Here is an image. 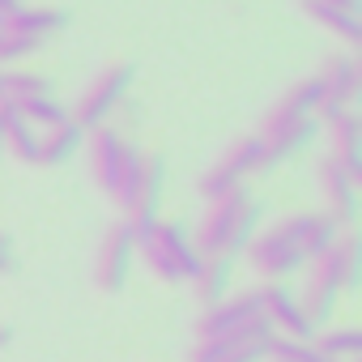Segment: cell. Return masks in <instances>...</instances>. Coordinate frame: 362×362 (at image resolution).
<instances>
[{"mask_svg":"<svg viewBox=\"0 0 362 362\" xmlns=\"http://www.w3.org/2000/svg\"><path fill=\"white\" fill-rule=\"evenodd\" d=\"M264 214H269V205L256 201L247 188H239V192H230V197H222V201L209 205V214L201 218L192 243H197V252H201L205 260H214V256H230V260H235V256H243L247 243L256 239Z\"/></svg>","mask_w":362,"mask_h":362,"instance_id":"6da1fadb","label":"cell"},{"mask_svg":"<svg viewBox=\"0 0 362 362\" xmlns=\"http://www.w3.org/2000/svg\"><path fill=\"white\" fill-rule=\"evenodd\" d=\"M136 256L149 264V273L158 281H192L205 264V256L197 252L192 235L184 222H158L141 243H136Z\"/></svg>","mask_w":362,"mask_h":362,"instance_id":"7a4b0ae2","label":"cell"},{"mask_svg":"<svg viewBox=\"0 0 362 362\" xmlns=\"http://www.w3.org/2000/svg\"><path fill=\"white\" fill-rule=\"evenodd\" d=\"M132 81H136V64H111V69H103L86 90H81V98L69 107V119L81 128V132H94V128H107V119H111V111L124 103V94L132 90Z\"/></svg>","mask_w":362,"mask_h":362,"instance_id":"3957f363","label":"cell"},{"mask_svg":"<svg viewBox=\"0 0 362 362\" xmlns=\"http://www.w3.org/2000/svg\"><path fill=\"white\" fill-rule=\"evenodd\" d=\"M298 235H303V222H298V218H286L281 226H273V230H264L260 239H252L243 256L252 260V269H256L264 281H286V277H294V273L307 264Z\"/></svg>","mask_w":362,"mask_h":362,"instance_id":"277c9868","label":"cell"},{"mask_svg":"<svg viewBox=\"0 0 362 362\" xmlns=\"http://www.w3.org/2000/svg\"><path fill=\"white\" fill-rule=\"evenodd\" d=\"M132 260H136V235L128 230V222L119 218L107 235H103V247H98V260H94V281L103 294H119L132 277Z\"/></svg>","mask_w":362,"mask_h":362,"instance_id":"5b68a950","label":"cell"},{"mask_svg":"<svg viewBox=\"0 0 362 362\" xmlns=\"http://www.w3.org/2000/svg\"><path fill=\"white\" fill-rule=\"evenodd\" d=\"M162 201H166V158H162V153H149V158H145V179H141L132 205L124 209V222H128V230L136 235V243L162 222V218H158V214H162Z\"/></svg>","mask_w":362,"mask_h":362,"instance_id":"8992f818","label":"cell"},{"mask_svg":"<svg viewBox=\"0 0 362 362\" xmlns=\"http://www.w3.org/2000/svg\"><path fill=\"white\" fill-rule=\"evenodd\" d=\"M315 179H320V197H324V214L345 230V226H354L358 222V179L328 153V158H320V166H315Z\"/></svg>","mask_w":362,"mask_h":362,"instance_id":"52a82bcc","label":"cell"},{"mask_svg":"<svg viewBox=\"0 0 362 362\" xmlns=\"http://www.w3.org/2000/svg\"><path fill=\"white\" fill-rule=\"evenodd\" d=\"M260 298H264V315H269V324H273L277 337H286V341H315L320 328L303 315L298 294H294L286 281H269V286H260Z\"/></svg>","mask_w":362,"mask_h":362,"instance_id":"ba28073f","label":"cell"},{"mask_svg":"<svg viewBox=\"0 0 362 362\" xmlns=\"http://www.w3.org/2000/svg\"><path fill=\"white\" fill-rule=\"evenodd\" d=\"M264 315V298L260 290H243V294H230L222 298L218 307H209L201 320H197V341H214V337H226L235 328H243L247 320Z\"/></svg>","mask_w":362,"mask_h":362,"instance_id":"9c48e42d","label":"cell"},{"mask_svg":"<svg viewBox=\"0 0 362 362\" xmlns=\"http://www.w3.org/2000/svg\"><path fill=\"white\" fill-rule=\"evenodd\" d=\"M320 103H324V86H320V77H307V81L290 86V90L277 98V107L264 115L260 136H273V132L294 128V124H303V119H315V107H320Z\"/></svg>","mask_w":362,"mask_h":362,"instance_id":"30bf717a","label":"cell"},{"mask_svg":"<svg viewBox=\"0 0 362 362\" xmlns=\"http://www.w3.org/2000/svg\"><path fill=\"white\" fill-rule=\"evenodd\" d=\"M315 77H320V86H324V98H332V103H341V107H358L362 69H358L354 56H345V52H341V56H328Z\"/></svg>","mask_w":362,"mask_h":362,"instance_id":"8fae6325","label":"cell"},{"mask_svg":"<svg viewBox=\"0 0 362 362\" xmlns=\"http://www.w3.org/2000/svg\"><path fill=\"white\" fill-rule=\"evenodd\" d=\"M315 264H324L328 269V277L337 281V290L341 294H354V290H362V239L358 235H341L337 239V247L324 256V260H315Z\"/></svg>","mask_w":362,"mask_h":362,"instance_id":"7c38bea8","label":"cell"},{"mask_svg":"<svg viewBox=\"0 0 362 362\" xmlns=\"http://www.w3.org/2000/svg\"><path fill=\"white\" fill-rule=\"evenodd\" d=\"M69 22H73V13L64 9V5H22L13 18H9V26L5 30H13V35H26V39H39V43H47L52 35H60V30H69Z\"/></svg>","mask_w":362,"mask_h":362,"instance_id":"4fadbf2b","label":"cell"},{"mask_svg":"<svg viewBox=\"0 0 362 362\" xmlns=\"http://www.w3.org/2000/svg\"><path fill=\"white\" fill-rule=\"evenodd\" d=\"M337 303H341V290H337V281L328 277V269H324V264H315V273H311L307 290L298 294V307H303V315H307L315 328H324V324L337 315Z\"/></svg>","mask_w":362,"mask_h":362,"instance_id":"5bb4252c","label":"cell"},{"mask_svg":"<svg viewBox=\"0 0 362 362\" xmlns=\"http://www.w3.org/2000/svg\"><path fill=\"white\" fill-rule=\"evenodd\" d=\"M119 158H124V136L115 128H94L90 132V170H94V184L111 192L115 175H119Z\"/></svg>","mask_w":362,"mask_h":362,"instance_id":"9a60e30c","label":"cell"},{"mask_svg":"<svg viewBox=\"0 0 362 362\" xmlns=\"http://www.w3.org/2000/svg\"><path fill=\"white\" fill-rule=\"evenodd\" d=\"M328 132H332V158L358 179L362 175V119H358V111H345Z\"/></svg>","mask_w":362,"mask_h":362,"instance_id":"2e32d148","label":"cell"},{"mask_svg":"<svg viewBox=\"0 0 362 362\" xmlns=\"http://www.w3.org/2000/svg\"><path fill=\"white\" fill-rule=\"evenodd\" d=\"M230 281H235V260H230V256H214V260H205L201 273L192 277L201 307L209 311V307H218L222 298H230Z\"/></svg>","mask_w":362,"mask_h":362,"instance_id":"e0dca14e","label":"cell"},{"mask_svg":"<svg viewBox=\"0 0 362 362\" xmlns=\"http://www.w3.org/2000/svg\"><path fill=\"white\" fill-rule=\"evenodd\" d=\"M81 145H86V132H81L73 119H64V124L39 132V166H60V162L77 158Z\"/></svg>","mask_w":362,"mask_h":362,"instance_id":"ac0fdd59","label":"cell"},{"mask_svg":"<svg viewBox=\"0 0 362 362\" xmlns=\"http://www.w3.org/2000/svg\"><path fill=\"white\" fill-rule=\"evenodd\" d=\"M298 222H303V235H298V243H303V256L315 264V260H324L332 247H337V239L345 235L328 214H298Z\"/></svg>","mask_w":362,"mask_h":362,"instance_id":"d6986e66","label":"cell"},{"mask_svg":"<svg viewBox=\"0 0 362 362\" xmlns=\"http://www.w3.org/2000/svg\"><path fill=\"white\" fill-rule=\"evenodd\" d=\"M145 149L141 145H132V141H124V158H119V175H115V184H111V201L119 205V214L132 205V197H136V188H141V179H145Z\"/></svg>","mask_w":362,"mask_h":362,"instance_id":"ffe728a7","label":"cell"},{"mask_svg":"<svg viewBox=\"0 0 362 362\" xmlns=\"http://www.w3.org/2000/svg\"><path fill=\"white\" fill-rule=\"evenodd\" d=\"M303 9H307V18L320 22L328 35H337V39H345V43H358V39H362V18H358V13H341V9L324 5V0H307Z\"/></svg>","mask_w":362,"mask_h":362,"instance_id":"44dd1931","label":"cell"},{"mask_svg":"<svg viewBox=\"0 0 362 362\" xmlns=\"http://www.w3.org/2000/svg\"><path fill=\"white\" fill-rule=\"evenodd\" d=\"M315 349L332 362H358L362 354V332L358 328H328V332H315Z\"/></svg>","mask_w":362,"mask_h":362,"instance_id":"7402d4cb","label":"cell"},{"mask_svg":"<svg viewBox=\"0 0 362 362\" xmlns=\"http://www.w3.org/2000/svg\"><path fill=\"white\" fill-rule=\"evenodd\" d=\"M226 166H235L243 179H252V175H260V166H264V136L260 132H247V136H239L230 149H226V158H222Z\"/></svg>","mask_w":362,"mask_h":362,"instance_id":"603a6c76","label":"cell"},{"mask_svg":"<svg viewBox=\"0 0 362 362\" xmlns=\"http://www.w3.org/2000/svg\"><path fill=\"white\" fill-rule=\"evenodd\" d=\"M18 111H22V119H26L30 128H39V132H47V128H56V124L69 119V107H64L56 94H47V98H26V103H18Z\"/></svg>","mask_w":362,"mask_h":362,"instance_id":"cb8c5ba5","label":"cell"},{"mask_svg":"<svg viewBox=\"0 0 362 362\" xmlns=\"http://www.w3.org/2000/svg\"><path fill=\"white\" fill-rule=\"evenodd\" d=\"M239 188H247V179L235 170V166H226V162H218V166H209L205 175H201V197L214 205V201H222V197H230V192H239Z\"/></svg>","mask_w":362,"mask_h":362,"instance_id":"d4e9b609","label":"cell"},{"mask_svg":"<svg viewBox=\"0 0 362 362\" xmlns=\"http://www.w3.org/2000/svg\"><path fill=\"white\" fill-rule=\"evenodd\" d=\"M47 94H52V77L47 73H5V98L9 103L47 98Z\"/></svg>","mask_w":362,"mask_h":362,"instance_id":"484cf974","label":"cell"},{"mask_svg":"<svg viewBox=\"0 0 362 362\" xmlns=\"http://www.w3.org/2000/svg\"><path fill=\"white\" fill-rule=\"evenodd\" d=\"M39 52H43V43H39V39L13 35V30L0 35V64H22V60H30V56H39Z\"/></svg>","mask_w":362,"mask_h":362,"instance_id":"4316f807","label":"cell"},{"mask_svg":"<svg viewBox=\"0 0 362 362\" xmlns=\"http://www.w3.org/2000/svg\"><path fill=\"white\" fill-rule=\"evenodd\" d=\"M269 345H273V341H252V345H239V349H230L222 362H264V358H269Z\"/></svg>","mask_w":362,"mask_h":362,"instance_id":"83f0119b","label":"cell"},{"mask_svg":"<svg viewBox=\"0 0 362 362\" xmlns=\"http://www.w3.org/2000/svg\"><path fill=\"white\" fill-rule=\"evenodd\" d=\"M13 269V235L0 230V273H9Z\"/></svg>","mask_w":362,"mask_h":362,"instance_id":"f1b7e54d","label":"cell"},{"mask_svg":"<svg viewBox=\"0 0 362 362\" xmlns=\"http://www.w3.org/2000/svg\"><path fill=\"white\" fill-rule=\"evenodd\" d=\"M18 9H22V0H0V30L9 26V18H13Z\"/></svg>","mask_w":362,"mask_h":362,"instance_id":"f546056e","label":"cell"},{"mask_svg":"<svg viewBox=\"0 0 362 362\" xmlns=\"http://www.w3.org/2000/svg\"><path fill=\"white\" fill-rule=\"evenodd\" d=\"M324 5H332V9H341V13H358L362 0H324Z\"/></svg>","mask_w":362,"mask_h":362,"instance_id":"4dcf8cb0","label":"cell"},{"mask_svg":"<svg viewBox=\"0 0 362 362\" xmlns=\"http://www.w3.org/2000/svg\"><path fill=\"white\" fill-rule=\"evenodd\" d=\"M9 341H13V328H9V324H0V349H5Z\"/></svg>","mask_w":362,"mask_h":362,"instance_id":"1f68e13d","label":"cell"},{"mask_svg":"<svg viewBox=\"0 0 362 362\" xmlns=\"http://www.w3.org/2000/svg\"><path fill=\"white\" fill-rule=\"evenodd\" d=\"M0 158H5V119H0Z\"/></svg>","mask_w":362,"mask_h":362,"instance_id":"d6a6232c","label":"cell"},{"mask_svg":"<svg viewBox=\"0 0 362 362\" xmlns=\"http://www.w3.org/2000/svg\"><path fill=\"white\" fill-rule=\"evenodd\" d=\"M0 103H5V73H0Z\"/></svg>","mask_w":362,"mask_h":362,"instance_id":"836d02e7","label":"cell"},{"mask_svg":"<svg viewBox=\"0 0 362 362\" xmlns=\"http://www.w3.org/2000/svg\"><path fill=\"white\" fill-rule=\"evenodd\" d=\"M0 35H5V30H0Z\"/></svg>","mask_w":362,"mask_h":362,"instance_id":"e575fe53","label":"cell"}]
</instances>
